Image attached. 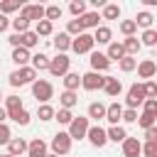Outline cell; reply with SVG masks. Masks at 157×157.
I'll list each match as a JSON object with an SVG mask.
<instances>
[{"label":"cell","mask_w":157,"mask_h":157,"mask_svg":"<svg viewBox=\"0 0 157 157\" xmlns=\"http://www.w3.org/2000/svg\"><path fill=\"white\" fill-rule=\"evenodd\" d=\"M135 69H137L140 78H147V81H150V78H152L155 74H157V64H155L152 59H142V61H140V64H137Z\"/></svg>","instance_id":"14"},{"label":"cell","mask_w":157,"mask_h":157,"mask_svg":"<svg viewBox=\"0 0 157 157\" xmlns=\"http://www.w3.org/2000/svg\"><path fill=\"white\" fill-rule=\"evenodd\" d=\"M78 22H81L83 32H86V29H96L98 22H101V15H98V12H83V15L78 17Z\"/></svg>","instance_id":"17"},{"label":"cell","mask_w":157,"mask_h":157,"mask_svg":"<svg viewBox=\"0 0 157 157\" xmlns=\"http://www.w3.org/2000/svg\"><path fill=\"white\" fill-rule=\"evenodd\" d=\"M120 120H125V123H135L137 120V110H132V108H123V118Z\"/></svg>","instance_id":"50"},{"label":"cell","mask_w":157,"mask_h":157,"mask_svg":"<svg viewBox=\"0 0 157 157\" xmlns=\"http://www.w3.org/2000/svg\"><path fill=\"white\" fill-rule=\"evenodd\" d=\"M61 7L59 5H49V7H44V20L47 22H54V20H61Z\"/></svg>","instance_id":"34"},{"label":"cell","mask_w":157,"mask_h":157,"mask_svg":"<svg viewBox=\"0 0 157 157\" xmlns=\"http://www.w3.org/2000/svg\"><path fill=\"white\" fill-rule=\"evenodd\" d=\"M142 91H145V98H157V83L155 81H145Z\"/></svg>","instance_id":"46"},{"label":"cell","mask_w":157,"mask_h":157,"mask_svg":"<svg viewBox=\"0 0 157 157\" xmlns=\"http://www.w3.org/2000/svg\"><path fill=\"white\" fill-rule=\"evenodd\" d=\"M155 118H157L155 113H142V115H137V120H135V123H137L142 130H147V128H152V125H155Z\"/></svg>","instance_id":"39"},{"label":"cell","mask_w":157,"mask_h":157,"mask_svg":"<svg viewBox=\"0 0 157 157\" xmlns=\"http://www.w3.org/2000/svg\"><path fill=\"white\" fill-rule=\"evenodd\" d=\"M29 59H32V56H29L27 49H22V47H15V49H12V61H15L17 66H27Z\"/></svg>","instance_id":"24"},{"label":"cell","mask_w":157,"mask_h":157,"mask_svg":"<svg viewBox=\"0 0 157 157\" xmlns=\"http://www.w3.org/2000/svg\"><path fill=\"white\" fill-rule=\"evenodd\" d=\"M37 115H39V120H54V108L49 103H42L37 108Z\"/></svg>","instance_id":"41"},{"label":"cell","mask_w":157,"mask_h":157,"mask_svg":"<svg viewBox=\"0 0 157 157\" xmlns=\"http://www.w3.org/2000/svg\"><path fill=\"white\" fill-rule=\"evenodd\" d=\"M93 37L88 34V32H83V34H78V37H74L71 39V49L76 52V54H88L91 49H93Z\"/></svg>","instance_id":"7"},{"label":"cell","mask_w":157,"mask_h":157,"mask_svg":"<svg viewBox=\"0 0 157 157\" xmlns=\"http://www.w3.org/2000/svg\"><path fill=\"white\" fill-rule=\"evenodd\" d=\"M2 98H5V96H2V91H0V103H2Z\"/></svg>","instance_id":"56"},{"label":"cell","mask_w":157,"mask_h":157,"mask_svg":"<svg viewBox=\"0 0 157 157\" xmlns=\"http://www.w3.org/2000/svg\"><path fill=\"white\" fill-rule=\"evenodd\" d=\"M20 10H22L20 17H25L27 22H32V20L39 22V20H44V7H42V5H22Z\"/></svg>","instance_id":"10"},{"label":"cell","mask_w":157,"mask_h":157,"mask_svg":"<svg viewBox=\"0 0 157 157\" xmlns=\"http://www.w3.org/2000/svg\"><path fill=\"white\" fill-rule=\"evenodd\" d=\"M118 17H120V7H118L115 2H105V5H103L101 20H118Z\"/></svg>","instance_id":"30"},{"label":"cell","mask_w":157,"mask_h":157,"mask_svg":"<svg viewBox=\"0 0 157 157\" xmlns=\"http://www.w3.org/2000/svg\"><path fill=\"white\" fill-rule=\"evenodd\" d=\"M71 152V137H69V132H56L54 137H52V155H59V157H64V155H69Z\"/></svg>","instance_id":"3"},{"label":"cell","mask_w":157,"mask_h":157,"mask_svg":"<svg viewBox=\"0 0 157 157\" xmlns=\"http://www.w3.org/2000/svg\"><path fill=\"white\" fill-rule=\"evenodd\" d=\"M140 44H145V47H155V44H157V32H155V29H145Z\"/></svg>","instance_id":"44"},{"label":"cell","mask_w":157,"mask_h":157,"mask_svg":"<svg viewBox=\"0 0 157 157\" xmlns=\"http://www.w3.org/2000/svg\"><path fill=\"white\" fill-rule=\"evenodd\" d=\"M118 66H120V71L130 74V71H135V66H137V59H135V56H123V59L118 61Z\"/></svg>","instance_id":"36"},{"label":"cell","mask_w":157,"mask_h":157,"mask_svg":"<svg viewBox=\"0 0 157 157\" xmlns=\"http://www.w3.org/2000/svg\"><path fill=\"white\" fill-rule=\"evenodd\" d=\"M7 42H10L12 47H20V34H10V37H7Z\"/></svg>","instance_id":"53"},{"label":"cell","mask_w":157,"mask_h":157,"mask_svg":"<svg viewBox=\"0 0 157 157\" xmlns=\"http://www.w3.org/2000/svg\"><path fill=\"white\" fill-rule=\"evenodd\" d=\"M10 140H12V130L5 123H0V145H7Z\"/></svg>","instance_id":"48"},{"label":"cell","mask_w":157,"mask_h":157,"mask_svg":"<svg viewBox=\"0 0 157 157\" xmlns=\"http://www.w3.org/2000/svg\"><path fill=\"white\" fill-rule=\"evenodd\" d=\"M69 66H71V59L66 54H56L54 59H49V74L52 76H66L69 74Z\"/></svg>","instance_id":"4"},{"label":"cell","mask_w":157,"mask_h":157,"mask_svg":"<svg viewBox=\"0 0 157 157\" xmlns=\"http://www.w3.org/2000/svg\"><path fill=\"white\" fill-rule=\"evenodd\" d=\"M103 91H105L110 98L120 96V91H123V83H120V78H115V76H105V78H103Z\"/></svg>","instance_id":"15"},{"label":"cell","mask_w":157,"mask_h":157,"mask_svg":"<svg viewBox=\"0 0 157 157\" xmlns=\"http://www.w3.org/2000/svg\"><path fill=\"white\" fill-rule=\"evenodd\" d=\"M37 44H39V37H37L32 29H27V32H22V34H20V47H22V49H27V52H29V49H34Z\"/></svg>","instance_id":"20"},{"label":"cell","mask_w":157,"mask_h":157,"mask_svg":"<svg viewBox=\"0 0 157 157\" xmlns=\"http://www.w3.org/2000/svg\"><path fill=\"white\" fill-rule=\"evenodd\" d=\"M0 157H12V155H7V152H5V155H0Z\"/></svg>","instance_id":"55"},{"label":"cell","mask_w":157,"mask_h":157,"mask_svg":"<svg viewBox=\"0 0 157 157\" xmlns=\"http://www.w3.org/2000/svg\"><path fill=\"white\" fill-rule=\"evenodd\" d=\"M142 108H145V113H155L157 115V98H145Z\"/></svg>","instance_id":"49"},{"label":"cell","mask_w":157,"mask_h":157,"mask_svg":"<svg viewBox=\"0 0 157 157\" xmlns=\"http://www.w3.org/2000/svg\"><path fill=\"white\" fill-rule=\"evenodd\" d=\"M20 7H22L20 0H2V2H0V15L7 17L10 12H15V10H20Z\"/></svg>","instance_id":"33"},{"label":"cell","mask_w":157,"mask_h":157,"mask_svg":"<svg viewBox=\"0 0 157 157\" xmlns=\"http://www.w3.org/2000/svg\"><path fill=\"white\" fill-rule=\"evenodd\" d=\"M5 118H7V113H5V108H0V123H5Z\"/></svg>","instance_id":"54"},{"label":"cell","mask_w":157,"mask_h":157,"mask_svg":"<svg viewBox=\"0 0 157 157\" xmlns=\"http://www.w3.org/2000/svg\"><path fill=\"white\" fill-rule=\"evenodd\" d=\"M142 103H145V91H142V83H132V86L128 88L125 105H128V108H132V110H137V105H142Z\"/></svg>","instance_id":"6"},{"label":"cell","mask_w":157,"mask_h":157,"mask_svg":"<svg viewBox=\"0 0 157 157\" xmlns=\"http://www.w3.org/2000/svg\"><path fill=\"white\" fill-rule=\"evenodd\" d=\"M66 34H69V37H78V34H83L81 22H78V20H69V25H66Z\"/></svg>","instance_id":"42"},{"label":"cell","mask_w":157,"mask_h":157,"mask_svg":"<svg viewBox=\"0 0 157 157\" xmlns=\"http://www.w3.org/2000/svg\"><path fill=\"white\" fill-rule=\"evenodd\" d=\"M120 32H123L125 37H135V32H137V25H135L132 20H123V22H120Z\"/></svg>","instance_id":"43"},{"label":"cell","mask_w":157,"mask_h":157,"mask_svg":"<svg viewBox=\"0 0 157 157\" xmlns=\"http://www.w3.org/2000/svg\"><path fill=\"white\" fill-rule=\"evenodd\" d=\"M120 44H123V52H125V56H135V54L142 49V44H140V39H137V37H125Z\"/></svg>","instance_id":"18"},{"label":"cell","mask_w":157,"mask_h":157,"mask_svg":"<svg viewBox=\"0 0 157 157\" xmlns=\"http://www.w3.org/2000/svg\"><path fill=\"white\" fill-rule=\"evenodd\" d=\"M25 152H27V142H25L22 137H12V140L7 142V155L20 157V155H25Z\"/></svg>","instance_id":"19"},{"label":"cell","mask_w":157,"mask_h":157,"mask_svg":"<svg viewBox=\"0 0 157 157\" xmlns=\"http://www.w3.org/2000/svg\"><path fill=\"white\" fill-rule=\"evenodd\" d=\"M10 86H27V83H34L37 81V71L32 69V66H20V69H15L10 76Z\"/></svg>","instance_id":"1"},{"label":"cell","mask_w":157,"mask_h":157,"mask_svg":"<svg viewBox=\"0 0 157 157\" xmlns=\"http://www.w3.org/2000/svg\"><path fill=\"white\" fill-rule=\"evenodd\" d=\"M105 56H108V61H120V59L125 56V52H123V44H120V42H110V44H108V52H105Z\"/></svg>","instance_id":"23"},{"label":"cell","mask_w":157,"mask_h":157,"mask_svg":"<svg viewBox=\"0 0 157 157\" xmlns=\"http://www.w3.org/2000/svg\"><path fill=\"white\" fill-rule=\"evenodd\" d=\"M10 25L15 27V34H22V32H27V29H29V22H27L25 17H17V20H12Z\"/></svg>","instance_id":"45"},{"label":"cell","mask_w":157,"mask_h":157,"mask_svg":"<svg viewBox=\"0 0 157 157\" xmlns=\"http://www.w3.org/2000/svg\"><path fill=\"white\" fill-rule=\"evenodd\" d=\"M29 61H32V69H34V71H47V69H49V56H47V54H42V52H39V54H34Z\"/></svg>","instance_id":"26"},{"label":"cell","mask_w":157,"mask_h":157,"mask_svg":"<svg viewBox=\"0 0 157 157\" xmlns=\"http://www.w3.org/2000/svg\"><path fill=\"white\" fill-rule=\"evenodd\" d=\"M142 142L137 137H125L123 140V157H140Z\"/></svg>","instance_id":"12"},{"label":"cell","mask_w":157,"mask_h":157,"mask_svg":"<svg viewBox=\"0 0 157 157\" xmlns=\"http://www.w3.org/2000/svg\"><path fill=\"white\" fill-rule=\"evenodd\" d=\"M120 118H123V105H120V103H110V105H105V120H108V123L118 125Z\"/></svg>","instance_id":"21"},{"label":"cell","mask_w":157,"mask_h":157,"mask_svg":"<svg viewBox=\"0 0 157 157\" xmlns=\"http://www.w3.org/2000/svg\"><path fill=\"white\" fill-rule=\"evenodd\" d=\"M52 32H54V25H52V22H47V20H39V22H37V29H34L37 37H49Z\"/></svg>","instance_id":"35"},{"label":"cell","mask_w":157,"mask_h":157,"mask_svg":"<svg viewBox=\"0 0 157 157\" xmlns=\"http://www.w3.org/2000/svg\"><path fill=\"white\" fill-rule=\"evenodd\" d=\"M103 74H96V71H88V74H83L81 76V86L86 88V91H98V88H103Z\"/></svg>","instance_id":"8"},{"label":"cell","mask_w":157,"mask_h":157,"mask_svg":"<svg viewBox=\"0 0 157 157\" xmlns=\"http://www.w3.org/2000/svg\"><path fill=\"white\" fill-rule=\"evenodd\" d=\"M105 137H108V140H113V142H123V140L128 137V130H125V128H120V125H113V128H108V130H105Z\"/></svg>","instance_id":"25"},{"label":"cell","mask_w":157,"mask_h":157,"mask_svg":"<svg viewBox=\"0 0 157 157\" xmlns=\"http://www.w3.org/2000/svg\"><path fill=\"white\" fill-rule=\"evenodd\" d=\"M54 49H56L59 54H64L66 49H71V37H69L66 32H59V34L54 37Z\"/></svg>","instance_id":"22"},{"label":"cell","mask_w":157,"mask_h":157,"mask_svg":"<svg viewBox=\"0 0 157 157\" xmlns=\"http://www.w3.org/2000/svg\"><path fill=\"white\" fill-rule=\"evenodd\" d=\"M47 157H59V155H47Z\"/></svg>","instance_id":"57"},{"label":"cell","mask_w":157,"mask_h":157,"mask_svg":"<svg viewBox=\"0 0 157 157\" xmlns=\"http://www.w3.org/2000/svg\"><path fill=\"white\" fill-rule=\"evenodd\" d=\"M152 20H155V17H152V15L147 12V10H142V12H137V17H135L132 22H135L137 27H145V29H152Z\"/></svg>","instance_id":"32"},{"label":"cell","mask_w":157,"mask_h":157,"mask_svg":"<svg viewBox=\"0 0 157 157\" xmlns=\"http://www.w3.org/2000/svg\"><path fill=\"white\" fill-rule=\"evenodd\" d=\"M7 118H12L17 125H29V120H32V115H29L25 108H20V110H10V113H7Z\"/></svg>","instance_id":"29"},{"label":"cell","mask_w":157,"mask_h":157,"mask_svg":"<svg viewBox=\"0 0 157 157\" xmlns=\"http://www.w3.org/2000/svg\"><path fill=\"white\" fill-rule=\"evenodd\" d=\"M69 10H71V15L78 20V17L86 12V2H83V0H71V2H69Z\"/></svg>","instance_id":"40"},{"label":"cell","mask_w":157,"mask_h":157,"mask_svg":"<svg viewBox=\"0 0 157 157\" xmlns=\"http://www.w3.org/2000/svg\"><path fill=\"white\" fill-rule=\"evenodd\" d=\"M91 71H96V74H101V71H108V66H110V61H108V56L105 54H101V52H91Z\"/></svg>","instance_id":"11"},{"label":"cell","mask_w":157,"mask_h":157,"mask_svg":"<svg viewBox=\"0 0 157 157\" xmlns=\"http://www.w3.org/2000/svg\"><path fill=\"white\" fill-rule=\"evenodd\" d=\"M145 137H147V142H157V128H155V125L147 128V130H145Z\"/></svg>","instance_id":"51"},{"label":"cell","mask_w":157,"mask_h":157,"mask_svg":"<svg viewBox=\"0 0 157 157\" xmlns=\"http://www.w3.org/2000/svg\"><path fill=\"white\" fill-rule=\"evenodd\" d=\"M54 120H59L61 125H69V123L74 120V113L66 110V108H59V110H54Z\"/></svg>","instance_id":"38"},{"label":"cell","mask_w":157,"mask_h":157,"mask_svg":"<svg viewBox=\"0 0 157 157\" xmlns=\"http://www.w3.org/2000/svg\"><path fill=\"white\" fill-rule=\"evenodd\" d=\"M7 27H10V20H7L5 15H0V32H5Z\"/></svg>","instance_id":"52"},{"label":"cell","mask_w":157,"mask_h":157,"mask_svg":"<svg viewBox=\"0 0 157 157\" xmlns=\"http://www.w3.org/2000/svg\"><path fill=\"white\" fill-rule=\"evenodd\" d=\"M32 96H34L37 101H42V103H49V101L54 98V86H52L49 81H44V78H37V81L32 83Z\"/></svg>","instance_id":"2"},{"label":"cell","mask_w":157,"mask_h":157,"mask_svg":"<svg viewBox=\"0 0 157 157\" xmlns=\"http://www.w3.org/2000/svg\"><path fill=\"white\" fill-rule=\"evenodd\" d=\"M91 37H93V42H98V44H110V42H113V32H110V27H105V25H98Z\"/></svg>","instance_id":"16"},{"label":"cell","mask_w":157,"mask_h":157,"mask_svg":"<svg viewBox=\"0 0 157 157\" xmlns=\"http://www.w3.org/2000/svg\"><path fill=\"white\" fill-rule=\"evenodd\" d=\"M86 137H88V142H91L93 147H103V145L108 142L105 130H103L101 125H91V128H88V132H86Z\"/></svg>","instance_id":"9"},{"label":"cell","mask_w":157,"mask_h":157,"mask_svg":"<svg viewBox=\"0 0 157 157\" xmlns=\"http://www.w3.org/2000/svg\"><path fill=\"white\" fill-rule=\"evenodd\" d=\"M78 86H81V76L74 74V71H69V74L64 76V91H74V93H76Z\"/></svg>","instance_id":"27"},{"label":"cell","mask_w":157,"mask_h":157,"mask_svg":"<svg viewBox=\"0 0 157 157\" xmlns=\"http://www.w3.org/2000/svg\"><path fill=\"white\" fill-rule=\"evenodd\" d=\"M59 103H61V108H66V110H71L76 103H78V96L74 93V91H64L61 96H59Z\"/></svg>","instance_id":"28"},{"label":"cell","mask_w":157,"mask_h":157,"mask_svg":"<svg viewBox=\"0 0 157 157\" xmlns=\"http://www.w3.org/2000/svg\"><path fill=\"white\" fill-rule=\"evenodd\" d=\"M86 118L103 120V118H105V105H103V103H98V101H96V103H91V105H88V115H86Z\"/></svg>","instance_id":"31"},{"label":"cell","mask_w":157,"mask_h":157,"mask_svg":"<svg viewBox=\"0 0 157 157\" xmlns=\"http://www.w3.org/2000/svg\"><path fill=\"white\" fill-rule=\"evenodd\" d=\"M2 101H5V113L22 108V98H20V96H7V98H2Z\"/></svg>","instance_id":"37"},{"label":"cell","mask_w":157,"mask_h":157,"mask_svg":"<svg viewBox=\"0 0 157 157\" xmlns=\"http://www.w3.org/2000/svg\"><path fill=\"white\" fill-rule=\"evenodd\" d=\"M88 118H83V115H74V120L69 123V137L71 140H83L86 137V132H88Z\"/></svg>","instance_id":"5"},{"label":"cell","mask_w":157,"mask_h":157,"mask_svg":"<svg viewBox=\"0 0 157 157\" xmlns=\"http://www.w3.org/2000/svg\"><path fill=\"white\" fill-rule=\"evenodd\" d=\"M140 155H145V157H157V142H145L142 150H140Z\"/></svg>","instance_id":"47"},{"label":"cell","mask_w":157,"mask_h":157,"mask_svg":"<svg viewBox=\"0 0 157 157\" xmlns=\"http://www.w3.org/2000/svg\"><path fill=\"white\" fill-rule=\"evenodd\" d=\"M47 142L42 137H34L32 142H27V157H47Z\"/></svg>","instance_id":"13"}]
</instances>
